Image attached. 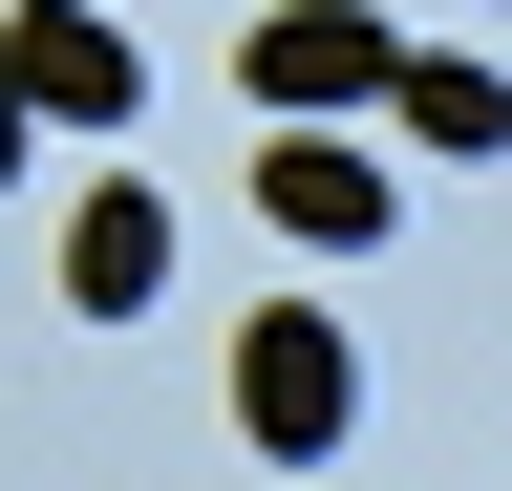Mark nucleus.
<instances>
[{"label": "nucleus", "mask_w": 512, "mask_h": 491, "mask_svg": "<svg viewBox=\"0 0 512 491\" xmlns=\"http://www.w3.org/2000/svg\"><path fill=\"white\" fill-rule=\"evenodd\" d=\"M235 427L278 470H342V427H363V342H342V299H256L235 321Z\"/></svg>", "instance_id": "obj_1"}, {"label": "nucleus", "mask_w": 512, "mask_h": 491, "mask_svg": "<svg viewBox=\"0 0 512 491\" xmlns=\"http://www.w3.org/2000/svg\"><path fill=\"white\" fill-rule=\"evenodd\" d=\"M235 86L278 107V129H342V107H384V86H406V43H384L363 0H278V22L235 43Z\"/></svg>", "instance_id": "obj_2"}, {"label": "nucleus", "mask_w": 512, "mask_h": 491, "mask_svg": "<svg viewBox=\"0 0 512 491\" xmlns=\"http://www.w3.org/2000/svg\"><path fill=\"white\" fill-rule=\"evenodd\" d=\"M0 86H22L43 129H128V107H150V65L107 43V0H64V22H0Z\"/></svg>", "instance_id": "obj_3"}, {"label": "nucleus", "mask_w": 512, "mask_h": 491, "mask_svg": "<svg viewBox=\"0 0 512 491\" xmlns=\"http://www.w3.org/2000/svg\"><path fill=\"white\" fill-rule=\"evenodd\" d=\"M64 299H86V321H150V299H171V193H150V171H107V193L64 214Z\"/></svg>", "instance_id": "obj_4"}, {"label": "nucleus", "mask_w": 512, "mask_h": 491, "mask_svg": "<svg viewBox=\"0 0 512 491\" xmlns=\"http://www.w3.org/2000/svg\"><path fill=\"white\" fill-rule=\"evenodd\" d=\"M256 214H278L299 257H384V171L342 129H278V150H256Z\"/></svg>", "instance_id": "obj_5"}, {"label": "nucleus", "mask_w": 512, "mask_h": 491, "mask_svg": "<svg viewBox=\"0 0 512 491\" xmlns=\"http://www.w3.org/2000/svg\"><path fill=\"white\" fill-rule=\"evenodd\" d=\"M384 107H406V129H427V150H512V86H491V65H406V86H384Z\"/></svg>", "instance_id": "obj_6"}, {"label": "nucleus", "mask_w": 512, "mask_h": 491, "mask_svg": "<svg viewBox=\"0 0 512 491\" xmlns=\"http://www.w3.org/2000/svg\"><path fill=\"white\" fill-rule=\"evenodd\" d=\"M22 129H43V107H22V86H0V171H22Z\"/></svg>", "instance_id": "obj_7"}, {"label": "nucleus", "mask_w": 512, "mask_h": 491, "mask_svg": "<svg viewBox=\"0 0 512 491\" xmlns=\"http://www.w3.org/2000/svg\"><path fill=\"white\" fill-rule=\"evenodd\" d=\"M0 22H64V0H0Z\"/></svg>", "instance_id": "obj_8"}]
</instances>
